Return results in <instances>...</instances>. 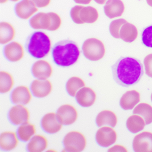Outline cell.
Wrapping results in <instances>:
<instances>
[{"instance_id": "cell-1", "label": "cell", "mask_w": 152, "mask_h": 152, "mask_svg": "<svg viewBox=\"0 0 152 152\" xmlns=\"http://www.w3.org/2000/svg\"><path fill=\"white\" fill-rule=\"evenodd\" d=\"M111 68L115 81L124 87L137 84L144 73L143 66L140 61L130 57H121Z\"/></svg>"}, {"instance_id": "cell-2", "label": "cell", "mask_w": 152, "mask_h": 152, "mask_svg": "<svg viewBox=\"0 0 152 152\" xmlns=\"http://www.w3.org/2000/svg\"><path fill=\"white\" fill-rule=\"evenodd\" d=\"M52 55L56 64L62 67H68L77 62L80 51L74 42L65 40L55 44L52 49Z\"/></svg>"}, {"instance_id": "cell-3", "label": "cell", "mask_w": 152, "mask_h": 152, "mask_svg": "<svg viewBox=\"0 0 152 152\" xmlns=\"http://www.w3.org/2000/svg\"><path fill=\"white\" fill-rule=\"evenodd\" d=\"M26 48L27 52L34 58H42L50 52L51 40L45 33L35 32L28 37Z\"/></svg>"}, {"instance_id": "cell-4", "label": "cell", "mask_w": 152, "mask_h": 152, "mask_svg": "<svg viewBox=\"0 0 152 152\" xmlns=\"http://www.w3.org/2000/svg\"><path fill=\"white\" fill-rule=\"evenodd\" d=\"M70 15L72 21L77 24H92L98 19L99 13L93 7L77 5L71 10Z\"/></svg>"}, {"instance_id": "cell-5", "label": "cell", "mask_w": 152, "mask_h": 152, "mask_svg": "<svg viewBox=\"0 0 152 152\" xmlns=\"http://www.w3.org/2000/svg\"><path fill=\"white\" fill-rule=\"evenodd\" d=\"M82 50L85 57L91 61L100 60L105 54L104 43L96 38H90L85 40L83 44Z\"/></svg>"}, {"instance_id": "cell-6", "label": "cell", "mask_w": 152, "mask_h": 152, "mask_svg": "<svg viewBox=\"0 0 152 152\" xmlns=\"http://www.w3.org/2000/svg\"><path fill=\"white\" fill-rule=\"evenodd\" d=\"M64 145L67 152H80L83 151L87 145L85 136L78 131L68 132L64 138Z\"/></svg>"}, {"instance_id": "cell-7", "label": "cell", "mask_w": 152, "mask_h": 152, "mask_svg": "<svg viewBox=\"0 0 152 152\" xmlns=\"http://www.w3.org/2000/svg\"><path fill=\"white\" fill-rule=\"evenodd\" d=\"M78 112L76 108L70 104H64L58 109L57 117L63 125H69L74 123L78 118Z\"/></svg>"}, {"instance_id": "cell-8", "label": "cell", "mask_w": 152, "mask_h": 152, "mask_svg": "<svg viewBox=\"0 0 152 152\" xmlns=\"http://www.w3.org/2000/svg\"><path fill=\"white\" fill-rule=\"evenodd\" d=\"M133 150L136 152H152V133L144 132L134 137Z\"/></svg>"}, {"instance_id": "cell-9", "label": "cell", "mask_w": 152, "mask_h": 152, "mask_svg": "<svg viewBox=\"0 0 152 152\" xmlns=\"http://www.w3.org/2000/svg\"><path fill=\"white\" fill-rule=\"evenodd\" d=\"M117 139L115 131L110 127L104 126L98 130L96 135L97 143L100 146L107 147L114 144Z\"/></svg>"}, {"instance_id": "cell-10", "label": "cell", "mask_w": 152, "mask_h": 152, "mask_svg": "<svg viewBox=\"0 0 152 152\" xmlns=\"http://www.w3.org/2000/svg\"><path fill=\"white\" fill-rule=\"evenodd\" d=\"M8 116L10 122L18 125L29 122L30 113L28 108L23 105L17 104L11 108Z\"/></svg>"}, {"instance_id": "cell-11", "label": "cell", "mask_w": 152, "mask_h": 152, "mask_svg": "<svg viewBox=\"0 0 152 152\" xmlns=\"http://www.w3.org/2000/svg\"><path fill=\"white\" fill-rule=\"evenodd\" d=\"M15 10L19 18L27 20L38 11V9L31 0H22L16 5Z\"/></svg>"}, {"instance_id": "cell-12", "label": "cell", "mask_w": 152, "mask_h": 152, "mask_svg": "<svg viewBox=\"0 0 152 152\" xmlns=\"http://www.w3.org/2000/svg\"><path fill=\"white\" fill-rule=\"evenodd\" d=\"M52 72V66L46 60H38L34 64L32 68L33 75L39 80H48L51 76Z\"/></svg>"}, {"instance_id": "cell-13", "label": "cell", "mask_w": 152, "mask_h": 152, "mask_svg": "<svg viewBox=\"0 0 152 152\" xmlns=\"http://www.w3.org/2000/svg\"><path fill=\"white\" fill-rule=\"evenodd\" d=\"M41 126L44 131L49 134H55L61 130L63 124L59 122L55 113L45 115L41 121Z\"/></svg>"}, {"instance_id": "cell-14", "label": "cell", "mask_w": 152, "mask_h": 152, "mask_svg": "<svg viewBox=\"0 0 152 152\" xmlns=\"http://www.w3.org/2000/svg\"><path fill=\"white\" fill-rule=\"evenodd\" d=\"M5 57L9 61L17 62L20 61L24 56L23 46L19 42H13L7 44L4 48Z\"/></svg>"}, {"instance_id": "cell-15", "label": "cell", "mask_w": 152, "mask_h": 152, "mask_svg": "<svg viewBox=\"0 0 152 152\" xmlns=\"http://www.w3.org/2000/svg\"><path fill=\"white\" fill-rule=\"evenodd\" d=\"M76 101L83 107H90L94 104L96 95L91 88L84 87L77 92L75 96Z\"/></svg>"}, {"instance_id": "cell-16", "label": "cell", "mask_w": 152, "mask_h": 152, "mask_svg": "<svg viewBox=\"0 0 152 152\" xmlns=\"http://www.w3.org/2000/svg\"><path fill=\"white\" fill-rule=\"evenodd\" d=\"M31 89L34 96L44 98L48 96L52 90V84L48 80H35L31 85Z\"/></svg>"}, {"instance_id": "cell-17", "label": "cell", "mask_w": 152, "mask_h": 152, "mask_svg": "<svg viewBox=\"0 0 152 152\" xmlns=\"http://www.w3.org/2000/svg\"><path fill=\"white\" fill-rule=\"evenodd\" d=\"M32 96L30 89L25 86L17 87L12 91L11 100L16 104L26 105L31 102Z\"/></svg>"}, {"instance_id": "cell-18", "label": "cell", "mask_w": 152, "mask_h": 152, "mask_svg": "<svg viewBox=\"0 0 152 152\" xmlns=\"http://www.w3.org/2000/svg\"><path fill=\"white\" fill-rule=\"evenodd\" d=\"M105 15L110 19L121 16L125 7L121 0H108L104 7Z\"/></svg>"}, {"instance_id": "cell-19", "label": "cell", "mask_w": 152, "mask_h": 152, "mask_svg": "<svg viewBox=\"0 0 152 152\" xmlns=\"http://www.w3.org/2000/svg\"><path fill=\"white\" fill-rule=\"evenodd\" d=\"M51 24L49 13L40 12L33 17L30 20V25L35 30H49Z\"/></svg>"}, {"instance_id": "cell-20", "label": "cell", "mask_w": 152, "mask_h": 152, "mask_svg": "<svg viewBox=\"0 0 152 152\" xmlns=\"http://www.w3.org/2000/svg\"><path fill=\"white\" fill-rule=\"evenodd\" d=\"M19 140L17 135L14 132H4L0 136V146L5 151H11L18 145Z\"/></svg>"}, {"instance_id": "cell-21", "label": "cell", "mask_w": 152, "mask_h": 152, "mask_svg": "<svg viewBox=\"0 0 152 152\" xmlns=\"http://www.w3.org/2000/svg\"><path fill=\"white\" fill-rule=\"evenodd\" d=\"M140 101V94L136 90L129 91L120 99V105L124 110H132Z\"/></svg>"}, {"instance_id": "cell-22", "label": "cell", "mask_w": 152, "mask_h": 152, "mask_svg": "<svg viewBox=\"0 0 152 152\" xmlns=\"http://www.w3.org/2000/svg\"><path fill=\"white\" fill-rule=\"evenodd\" d=\"M117 123V118L115 114L109 110L101 111L96 118V124L99 127L107 125L114 128Z\"/></svg>"}, {"instance_id": "cell-23", "label": "cell", "mask_w": 152, "mask_h": 152, "mask_svg": "<svg viewBox=\"0 0 152 152\" xmlns=\"http://www.w3.org/2000/svg\"><path fill=\"white\" fill-rule=\"evenodd\" d=\"M138 36L137 27L129 23H125L123 25L119 32L120 38L126 42H133Z\"/></svg>"}, {"instance_id": "cell-24", "label": "cell", "mask_w": 152, "mask_h": 152, "mask_svg": "<svg viewBox=\"0 0 152 152\" xmlns=\"http://www.w3.org/2000/svg\"><path fill=\"white\" fill-rule=\"evenodd\" d=\"M48 139L41 135H35L32 137L27 145V149L31 152H42L48 148Z\"/></svg>"}, {"instance_id": "cell-25", "label": "cell", "mask_w": 152, "mask_h": 152, "mask_svg": "<svg viewBox=\"0 0 152 152\" xmlns=\"http://www.w3.org/2000/svg\"><path fill=\"white\" fill-rule=\"evenodd\" d=\"M15 36V30L12 25L7 22L0 23V42L6 44L12 41Z\"/></svg>"}, {"instance_id": "cell-26", "label": "cell", "mask_w": 152, "mask_h": 152, "mask_svg": "<svg viewBox=\"0 0 152 152\" xmlns=\"http://www.w3.org/2000/svg\"><path fill=\"white\" fill-rule=\"evenodd\" d=\"M145 120L137 115L129 117L126 122V126L129 131L137 133L144 129L145 125Z\"/></svg>"}, {"instance_id": "cell-27", "label": "cell", "mask_w": 152, "mask_h": 152, "mask_svg": "<svg viewBox=\"0 0 152 152\" xmlns=\"http://www.w3.org/2000/svg\"><path fill=\"white\" fill-rule=\"evenodd\" d=\"M36 132L35 125L29 122L21 124L18 130V137L24 142L31 140Z\"/></svg>"}, {"instance_id": "cell-28", "label": "cell", "mask_w": 152, "mask_h": 152, "mask_svg": "<svg viewBox=\"0 0 152 152\" xmlns=\"http://www.w3.org/2000/svg\"><path fill=\"white\" fill-rule=\"evenodd\" d=\"M134 114L141 115L146 125L152 123V107L146 103H140L135 107L133 111Z\"/></svg>"}, {"instance_id": "cell-29", "label": "cell", "mask_w": 152, "mask_h": 152, "mask_svg": "<svg viewBox=\"0 0 152 152\" xmlns=\"http://www.w3.org/2000/svg\"><path fill=\"white\" fill-rule=\"evenodd\" d=\"M85 86V83L81 78L73 76L69 79L66 83V91L71 96L75 97L77 92Z\"/></svg>"}, {"instance_id": "cell-30", "label": "cell", "mask_w": 152, "mask_h": 152, "mask_svg": "<svg viewBox=\"0 0 152 152\" xmlns=\"http://www.w3.org/2000/svg\"><path fill=\"white\" fill-rule=\"evenodd\" d=\"M14 85L12 75L8 72L1 71L0 73V92L7 93L11 90Z\"/></svg>"}, {"instance_id": "cell-31", "label": "cell", "mask_w": 152, "mask_h": 152, "mask_svg": "<svg viewBox=\"0 0 152 152\" xmlns=\"http://www.w3.org/2000/svg\"><path fill=\"white\" fill-rule=\"evenodd\" d=\"M127 23V21L123 18L116 19L111 22L109 25V32L111 35L115 39H119V32L123 25Z\"/></svg>"}, {"instance_id": "cell-32", "label": "cell", "mask_w": 152, "mask_h": 152, "mask_svg": "<svg viewBox=\"0 0 152 152\" xmlns=\"http://www.w3.org/2000/svg\"><path fill=\"white\" fill-rule=\"evenodd\" d=\"M141 39L142 43L145 46L152 48V25L144 29L142 32Z\"/></svg>"}, {"instance_id": "cell-33", "label": "cell", "mask_w": 152, "mask_h": 152, "mask_svg": "<svg viewBox=\"0 0 152 152\" xmlns=\"http://www.w3.org/2000/svg\"><path fill=\"white\" fill-rule=\"evenodd\" d=\"M51 18V24L49 31H55L58 30L62 24V20L59 16L54 12H50Z\"/></svg>"}, {"instance_id": "cell-34", "label": "cell", "mask_w": 152, "mask_h": 152, "mask_svg": "<svg viewBox=\"0 0 152 152\" xmlns=\"http://www.w3.org/2000/svg\"><path fill=\"white\" fill-rule=\"evenodd\" d=\"M144 64L146 74L152 78V54H149L145 57Z\"/></svg>"}, {"instance_id": "cell-35", "label": "cell", "mask_w": 152, "mask_h": 152, "mask_svg": "<svg viewBox=\"0 0 152 152\" xmlns=\"http://www.w3.org/2000/svg\"><path fill=\"white\" fill-rule=\"evenodd\" d=\"M36 7L39 8H44L48 7L50 3L51 0H31Z\"/></svg>"}, {"instance_id": "cell-36", "label": "cell", "mask_w": 152, "mask_h": 152, "mask_svg": "<svg viewBox=\"0 0 152 152\" xmlns=\"http://www.w3.org/2000/svg\"><path fill=\"white\" fill-rule=\"evenodd\" d=\"M108 152H127V149L120 145H116L109 148Z\"/></svg>"}, {"instance_id": "cell-37", "label": "cell", "mask_w": 152, "mask_h": 152, "mask_svg": "<svg viewBox=\"0 0 152 152\" xmlns=\"http://www.w3.org/2000/svg\"><path fill=\"white\" fill-rule=\"evenodd\" d=\"M74 1L77 4L88 5L91 3L92 0H74Z\"/></svg>"}, {"instance_id": "cell-38", "label": "cell", "mask_w": 152, "mask_h": 152, "mask_svg": "<svg viewBox=\"0 0 152 152\" xmlns=\"http://www.w3.org/2000/svg\"><path fill=\"white\" fill-rule=\"evenodd\" d=\"M94 1L99 5H104L107 1V0H94Z\"/></svg>"}, {"instance_id": "cell-39", "label": "cell", "mask_w": 152, "mask_h": 152, "mask_svg": "<svg viewBox=\"0 0 152 152\" xmlns=\"http://www.w3.org/2000/svg\"><path fill=\"white\" fill-rule=\"evenodd\" d=\"M146 1L147 3L149 6L152 7V0H146Z\"/></svg>"}, {"instance_id": "cell-40", "label": "cell", "mask_w": 152, "mask_h": 152, "mask_svg": "<svg viewBox=\"0 0 152 152\" xmlns=\"http://www.w3.org/2000/svg\"><path fill=\"white\" fill-rule=\"evenodd\" d=\"M8 1V0H1L0 2L1 3H5L7 2Z\"/></svg>"}, {"instance_id": "cell-41", "label": "cell", "mask_w": 152, "mask_h": 152, "mask_svg": "<svg viewBox=\"0 0 152 152\" xmlns=\"http://www.w3.org/2000/svg\"><path fill=\"white\" fill-rule=\"evenodd\" d=\"M10 1L13 2H17V1H19V0H10Z\"/></svg>"}, {"instance_id": "cell-42", "label": "cell", "mask_w": 152, "mask_h": 152, "mask_svg": "<svg viewBox=\"0 0 152 152\" xmlns=\"http://www.w3.org/2000/svg\"><path fill=\"white\" fill-rule=\"evenodd\" d=\"M151 101H152V94H151Z\"/></svg>"}]
</instances>
